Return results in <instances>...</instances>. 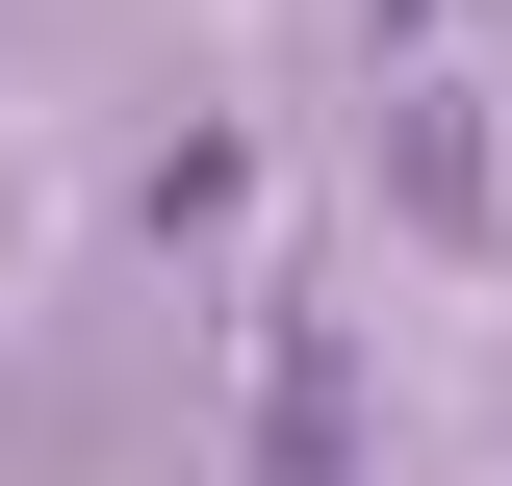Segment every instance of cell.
I'll list each match as a JSON object with an SVG mask.
<instances>
[{
    "mask_svg": "<svg viewBox=\"0 0 512 486\" xmlns=\"http://www.w3.org/2000/svg\"><path fill=\"white\" fill-rule=\"evenodd\" d=\"M384 154H410V205H436V231H512V128H487V77H410V103H384Z\"/></svg>",
    "mask_w": 512,
    "mask_h": 486,
    "instance_id": "cell-1",
    "label": "cell"
}]
</instances>
